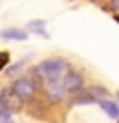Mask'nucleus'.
Returning <instances> with one entry per match:
<instances>
[{"label": "nucleus", "mask_w": 119, "mask_h": 123, "mask_svg": "<svg viewBox=\"0 0 119 123\" xmlns=\"http://www.w3.org/2000/svg\"><path fill=\"white\" fill-rule=\"evenodd\" d=\"M66 68H68V64L63 60L50 58V60H44L42 64L38 66V72L42 74L46 83H54V81H62V75H63V70H66Z\"/></svg>", "instance_id": "1"}, {"label": "nucleus", "mask_w": 119, "mask_h": 123, "mask_svg": "<svg viewBox=\"0 0 119 123\" xmlns=\"http://www.w3.org/2000/svg\"><path fill=\"white\" fill-rule=\"evenodd\" d=\"M36 89L38 87L34 86V81H32L30 78H20V80H16L12 83V91L20 97V101H30V99L34 97Z\"/></svg>", "instance_id": "2"}, {"label": "nucleus", "mask_w": 119, "mask_h": 123, "mask_svg": "<svg viewBox=\"0 0 119 123\" xmlns=\"http://www.w3.org/2000/svg\"><path fill=\"white\" fill-rule=\"evenodd\" d=\"M62 87L68 93H77L83 89V78L79 72H66L62 75Z\"/></svg>", "instance_id": "3"}, {"label": "nucleus", "mask_w": 119, "mask_h": 123, "mask_svg": "<svg viewBox=\"0 0 119 123\" xmlns=\"http://www.w3.org/2000/svg\"><path fill=\"white\" fill-rule=\"evenodd\" d=\"M20 105H22V101L12 91V87H6V89L0 91V107H2V109H6L8 113H16L20 109Z\"/></svg>", "instance_id": "4"}, {"label": "nucleus", "mask_w": 119, "mask_h": 123, "mask_svg": "<svg viewBox=\"0 0 119 123\" xmlns=\"http://www.w3.org/2000/svg\"><path fill=\"white\" fill-rule=\"evenodd\" d=\"M0 38H4V40H26L28 34L24 32V30L8 28V30H2V32H0Z\"/></svg>", "instance_id": "5"}, {"label": "nucleus", "mask_w": 119, "mask_h": 123, "mask_svg": "<svg viewBox=\"0 0 119 123\" xmlns=\"http://www.w3.org/2000/svg\"><path fill=\"white\" fill-rule=\"evenodd\" d=\"M97 103L101 105V109L105 111L109 117H119V107H117V103H113V101H109V99H97Z\"/></svg>", "instance_id": "6"}, {"label": "nucleus", "mask_w": 119, "mask_h": 123, "mask_svg": "<svg viewBox=\"0 0 119 123\" xmlns=\"http://www.w3.org/2000/svg\"><path fill=\"white\" fill-rule=\"evenodd\" d=\"M95 99H93V95H89L85 91L83 95H79V97H75V99H71V105H83V103H93Z\"/></svg>", "instance_id": "7"}, {"label": "nucleus", "mask_w": 119, "mask_h": 123, "mask_svg": "<svg viewBox=\"0 0 119 123\" xmlns=\"http://www.w3.org/2000/svg\"><path fill=\"white\" fill-rule=\"evenodd\" d=\"M28 28H30V30H34V32H38V34H42V36H46V32H44V22H42V20H34V22H30Z\"/></svg>", "instance_id": "8"}, {"label": "nucleus", "mask_w": 119, "mask_h": 123, "mask_svg": "<svg viewBox=\"0 0 119 123\" xmlns=\"http://www.w3.org/2000/svg\"><path fill=\"white\" fill-rule=\"evenodd\" d=\"M0 123H14L10 113H0Z\"/></svg>", "instance_id": "9"}, {"label": "nucleus", "mask_w": 119, "mask_h": 123, "mask_svg": "<svg viewBox=\"0 0 119 123\" xmlns=\"http://www.w3.org/2000/svg\"><path fill=\"white\" fill-rule=\"evenodd\" d=\"M6 64H8V54H6V52H2V54H0V70H2Z\"/></svg>", "instance_id": "10"}, {"label": "nucleus", "mask_w": 119, "mask_h": 123, "mask_svg": "<svg viewBox=\"0 0 119 123\" xmlns=\"http://www.w3.org/2000/svg\"><path fill=\"white\" fill-rule=\"evenodd\" d=\"M115 2H117V4H119V0H115Z\"/></svg>", "instance_id": "11"}, {"label": "nucleus", "mask_w": 119, "mask_h": 123, "mask_svg": "<svg viewBox=\"0 0 119 123\" xmlns=\"http://www.w3.org/2000/svg\"><path fill=\"white\" fill-rule=\"evenodd\" d=\"M117 123H119V117H117Z\"/></svg>", "instance_id": "12"}]
</instances>
